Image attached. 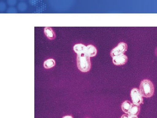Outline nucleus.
Instances as JSON below:
<instances>
[{
  "label": "nucleus",
  "instance_id": "f257e3e1",
  "mask_svg": "<svg viewBox=\"0 0 157 118\" xmlns=\"http://www.w3.org/2000/svg\"><path fill=\"white\" fill-rule=\"evenodd\" d=\"M139 90L143 97L150 98L153 96L155 88L153 84L150 80L145 79L141 82Z\"/></svg>",
  "mask_w": 157,
  "mask_h": 118
},
{
  "label": "nucleus",
  "instance_id": "f03ea898",
  "mask_svg": "<svg viewBox=\"0 0 157 118\" xmlns=\"http://www.w3.org/2000/svg\"><path fill=\"white\" fill-rule=\"evenodd\" d=\"M77 64L78 69L81 72H89L91 67L90 57L83 54L77 55Z\"/></svg>",
  "mask_w": 157,
  "mask_h": 118
},
{
  "label": "nucleus",
  "instance_id": "7ed1b4c3",
  "mask_svg": "<svg viewBox=\"0 0 157 118\" xmlns=\"http://www.w3.org/2000/svg\"><path fill=\"white\" fill-rule=\"evenodd\" d=\"M132 103L137 105L140 106L143 104V97L139 89L136 88H133L130 93Z\"/></svg>",
  "mask_w": 157,
  "mask_h": 118
},
{
  "label": "nucleus",
  "instance_id": "20e7f679",
  "mask_svg": "<svg viewBox=\"0 0 157 118\" xmlns=\"http://www.w3.org/2000/svg\"><path fill=\"white\" fill-rule=\"evenodd\" d=\"M127 49V45L124 42H121L117 46L113 49L111 52V56L113 58L115 57L124 54Z\"/></svg>",
  "mask_w": 157,
  "mask_h": 118
},
{
  "label": "nucleus",
  "instance_id": "39448f33",
  "mask_svg": "<svg viewBox=\"0 0 157 118\" xmlns=\"http://www.w3.org/2000/svg\"><path fill=\"white\" fill-rule=\"evenodd\" d=\"M128 61L127 57L124 54L117 56L113 58V64L117 65H121L125 64Z\"/></svg>",
  "mask_w": 157,
  "mask_h": 118
},
{
  "label": "nucleus",
  "instance_id": "423d86ee",
  "mask_svg": "<svg viewBox=\"0 0 157 118\" xmlns=\"http://www.w3.org/2000/svg\"><path fill=\"white\" fill-rule=\"evenodd\" d=\"M97 51L96 48L92 45L86 46L84 54L89 57L95 56L97 54Z\"/></svg>",
  "mask_w": 157,
  "mask_h": 118
},
{
  "label": "nucleus",
  "instance_id": "0eeeda50",
  "mask_svg": "<svg viewBox=\"0 0 157 118\" xmlns=\"http://www.w3.org/2000/svg\"><path fill=\"white\" fill-rule=\"evenodd\" d=\"M44 33L47 37L50 40H54L56 37V34L53 29L46 27L44 29Z\"/></svg>",
  "mask_w": 157,
  "mask_h": 118
},
{
  "label": "nucleus",
  "instance_id": "6e6552de",
  "mask_svg": "<svg viewBox=\"0 0 157 118\" xmlns=\"http://www.w3.org/2000/svg\"><path fill=\"white\" fill-rule=\"evenodd\" d=\"M133 104L128 100H126L122 104L121 108L124 113L128 114L131 109Z\"/></svg>",
  "mask_w": 157,
  "mask_h": 118
},
{
  "label": "nucleus",
  "instance_id": "1a4fd4ad",
  "mask_svg": "<svg viewBox=\"0 0 157 118\" xmlns=\"http://www.w3.org/2000/svg\"><path fill=\"white\" fill-rule=\"evenodd\" d=\"M86 46L82 44L75 45L73 49L77 55L84 54Z\"/></svg>",
  "mask_w": 157,
  "mask_h": 118
},
{
  "label": "nucleus",
  "instance_id": "9d476101",
  "mask_svg": "<svg viewBox=\"0 0 157 118\" xmlns=\"http://www.w3.org/2000/svg\"><path fill=\"white\" fill-rule=\"evenodd\" d=\"M140 110V106L133 104V105L128 115L133 116H137L139 114Z\"/></svg>",
  "mask_w": 157,
  "mask_h": 118
},
{
  "label": "nucleus",
  "instance_id": "9b49d317",
  "mask_svg": "<svg viewBox=\"0 0 157 118\" xmlns=\"http://www.w3.org/2000/svg\"><path fill=\"white\" fill-rule=\"evenodd\" d=\"M56 62L52 59H48L45 61L44 63V67L46 69H50L55 66Z\"/></svg>",
  "mask_w": 157,
  "mask_h": 118
},
{
  "label": "nucleus",
  "instance_id": "f8f14e48",
  "mask_svg": "<svg viewBox=\"0 0 157 118\" xmlns=\"http://www.w3.org/2000/svg\"><path fill=\"white\" fill-rule=\"evenodd\" d=\"M121 118H138V117L137 116H130L128 114H124Z\"/></svg>",
  "mask_w": 157,
  "mask_h": 118
},
{
  "label": "nucleus",
  "instance_id": "ddd939ff",
  "mask_svg": "<svg viewBox=\"0 0 157 118\" xmlns=\"http://www.w3.org/2000/svg\"><path fill=\"white\" fill-rule=\"evenodd\" d=\"M63 118H73V117L71 116H66L63 117Z\"/></svg>",
  "mask_w": 157,
  "mask_h": 118
}]
</instances>
